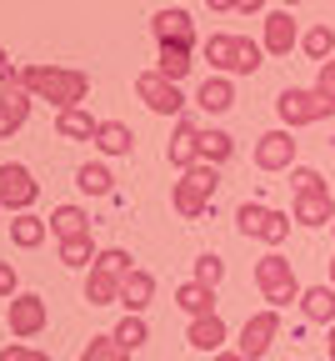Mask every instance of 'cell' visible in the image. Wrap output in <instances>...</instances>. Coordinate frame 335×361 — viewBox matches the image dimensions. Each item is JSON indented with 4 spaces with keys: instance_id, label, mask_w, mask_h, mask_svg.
Returning a JSON list of instances; mask_svg holds the SVG:
<instances>
[{
    "instance_id": "6da1fadb",
    "label": "cell",
    "mask_w": 335,
    "mask_h": 361,
    "mask_svg": "<svg viewBox=\"0 0 335 361\" xmlns=\"http://www.w3.org/2000/svg\"><path fill=\"white\" fill-rule=\"evenodd\" d=\"M20 85L30 90L35 101H51L56 116H61V111H75V106L90 96V75L75 71V66H25V71H20Z\"/></svg>"
},
{
    "instance_id": "7a4b0ae2",
    "label": "cell",
    "mask_w": 335,
    "mask_h": 361,
    "mask_svg": "<svg viewBox=\"0 0 335 361\" xmlns=\"http://www.w3.org/2000/svg\"><path fill=\"white\" fill-rule=\"evenodd\" d=\"M255 286H260V296H265V306H270V311H285L291 301H301V296H305V286L296 281V266L285 261L280 251H265V256L255 261Z\"/></svg>"
},
{
    "instance_id": "3957f363",
    "label": "cell",
    "mask_w": 335,
    "mask_h": 361,
    "mask_svg": "<svg viewBox=\"0 0 335 361\" xmlns=\"http://www.w3.org/2000/svg\"><path fill=\"white\" fill-rule=\"evenodd\" d=\"M235 226H241V236H255L265 246H280L285 236H291V211H275V206H260V201H246L241 211H235Z\"/></svg>"
},
{
    "instance_id": "277c9868",
    "label": "cell",
    "mask_w": 335,
    "mask_h": 361,
    "mask_svg": "<svg viewBox=\"0 0 335 361\" xmlns=\"http://www.w3.org/2000/svg\"><path fill=\"white\" fill-rule=\"evenodd\" d=\"M275 111H280L285 130H296V126H315V121L335 116V106H330V101L320 96L315 85H310V90H301V85H291V90H280V96H275Z\"/></svg>"
},
{
    "instance_id": "5b68a950",
    "label": "cell",
    "mask_w": 335,
    "mask_h": 361,
    "mask_svg": "<svg viewBox=\"0 0 335 361\" xmlns=\"http://www.w3.org/2000/svg\"><path fill=\"white\" fill-rule=\"evenodd\" d=\"M35 201H40V180L30 176V166L6 161V166H0V206L15 211V216H25Z\"/></svg>"
},
{
    "instance_id": "8992f818",
    "label": "cell",
    "mask_w": 335,
    "mask_h": 361,
    "mask_svg": "<svg viewBox=\"0 0 335 361\" xmlns=\"http://www.w3.org/2000/svg\"><path fill=\"white\" fill-rule=\"evenodd\" d=\"M135 96L146 101L156 116H175V121L185 116V96H180V85H175V80H165L160 71H140V75H135Z\"/></svg>"
},
{
    "instance_id": "52a82bcc",
    "label": "cell",
    "mask_w": 335,
    "mask_h": 361,
    "mask_svg": "<svg viewBox=\"0 0 335 361\" xmlns=\"http://www.w3.org/2000/svg\"><path fill=\"white\" fill-rule=\"evenodd\" d=\"M6 322H11L15 341H35L45 326H51V306H45V296H35V291H20L11 301V311H6Z\"/></svg>"
},
{
    "instance_id": "ba28073f",
    "label": "cell",
    "mask_w": 335,
    "mask_h": 361,
    "mask_svg": "<svg viewBox=\"0 0 335 361\" xmlns=\"http://www.w3.org/2000/svg\"><path fill=\"white\" fill-rule=\"evenodd\" d=\"M275 336H280V311H255V316H246V326H241V356L246 361H260L270 346H275Z\"/></svg>"
},
{
    "instance_id": "9c48e42d",
    "label": "cell",
    "mask_w": 335,
    "mask_h": 361,
    "mask_svg": "<svg viewBox=\"0 0 335 361\" xmlns=\"http://www.w3.org/2000/svg\"><path fill=\"white\" fill-rule=\"evenodd\" d=\"M151 35H156V45H185V51H196V20H190V11H180V6L156 11Z\"/></svg>"
},
{
    "instance_id": "30bf717a",
    "label": "cell",
    "mask_w": 335,
    "mask_h": 361,
    "mask_svg": "<svg viewBox=\"0 0 335 361\" xmlns=\"http://www.w3.org/2000/svg\"><path fill=\"white\" fill-rule=\"evenodd\" d=\"M255 166L260 171H296V135L291 130H265L255 141Z\"/></svg>"
},
{
    "instance_id": "8fae6325",
    "label": "cell",
    "mask_w": 335,
    "mask_h": 361,
    "mask_svg": "<svg viewBox=\"0 0 335 361\" xmlns=\"http://www.w3.org/2000/svg\"><path fill=\"white\" fill-rule=\"evenodd\" d=\"M165 156H170V166H175V171L201 166V126L190 121V116H180V121H175V135H170Z\"/></svg>"
},
{
    "instance_id": "7c38bea8",
    "label": "cell",
    "mask_w": 335,
    "mask_h": 361,
    "mask_svg": "<svg viewBox=\"0 0 335 361\" xmlns=\"http://www.w3.org/2000/svg\"><path fill=\"white\" fill-rule=\"evenodd\" d=\"M210 196H215V191H210V186H201V176H196V171H185V176L175 180V191H170V206H175L185 221H196V216H206V211H210Z\"/></svg>"
},
{
    "instance_id": "4fadbf2b",
    "label": "cell",
    "mask_w": 335,
    "mask_h": 361,
    "mask_svg": "<svg viewBox=\"0 0 335 361\" xmlns=\"http://www.w3.org/2000/svg\"><path fill=\"white\" fill-rule=\"evenodd\" d=\"M30 106H35V96L25 85H11V90H0V141H11V135L30 121Z\"/></svg>"
},
{
    "instance_id": "5bb4252c",
    "label": "cell",
    "mask_w": 335,
    "mask_h": 361,
    "mask_svg": "<svg viewBox=\"0 0 335 361\" xmlns=\"http://www.w3.org/2000/svg\"><path fill=\"white\" fill-rule=\"evenodd\" d=\"M265 51L270 56H291L296 45H301V30H296V20H291V11H270L265 16Z\"/></svg>"
},
{
    "instance_id": "9a60e30c",
    "label": "cell",
    "mask_w": 335,
    "mask_h": 361,
    "mask_svg": "<svg viewBox=\"0 0 335 361\" xmlns=\"http://www.w3.org/2000/svg\"><path fill=\"white\" fill-rule=\"evenodd\" d=\"M291 221H296V226H330V221H335L330 191H305V196H296V201H291Z\"/></svg>"
},
{
    "instance_id": "2e32d148",
    "label": "cell",
    "mask_w": 335,
    "mask_h": 361,
    "mask_svg": "<svg viewBox=\"0 0 335 361\" xmlns=\"http://www.w3.org/2000/svg\"><path fill=\"white\" fill-rule=\"evenodd\" d=\"M156 301V276L151 271H130V276L120 281V306H125V316H146V306Z\"/></svg>"
},
{
    "instance_id": "e0dca14e",
    "label": "cell",
    "mask_w": 335,
    "mask_h": 361,
    "mask_svg": "<svg viewBox=\"0 0 335 361\" xmlns=\"http://www.w3.org/2000/svg\"><path fill=\"white\" fill-rule=\"evenodd\" d=\"M196 106L210 111V116H225V111L235 106V85H230V75H206L201 90H196Z\"/></svg>"
},
{
    "instance_id": "ac0fdd59",
    "label": "cell",
    "mask_w": 335,
    "mask_h": 361,
    "mask_svg": "<svg viewBox=\"0 0 335 361\" xmlns=\"http://www.w3.org/2000/svg\"><path fill=\"white\" fill-rule=\"evenodd\" d=\"M301 311H305V322H315V326H335V286H330V281L305 286Z\"/></svg>"
},
{
    "instance_id": "d6986e66",
    "label": "cell",
    "mask_w": 335,
    "mask_h": 361,
    "mask_svg": "<svg viewBox=\"0 0 335 361\" xmlns=\"http://www.w3.org/2000/svg\"><path fill=\"white\" fill-rule=\"evenodd\" d=\"M95 151L101 156H130L135 151V130L125 126V121H101V130H95Z\"/></svg>"
},
{
    "instance_id": "ffe728a7",
    "label": "cell",
    "mask_w": 335,
    "mask_h": 361,
    "mask_svg": "<svg viewBox=\"0 0 335 361\" xmlns=\"http://www.w3.org/2000/svg\"><path fill=\"white\" fill-rule=\"evenodd\" d=\"M225 322H220V311H210V316H196V322H190V331H185V341L196 346V351H220L225 346Z\"/></svg>"
},
{
    "instance_id": "44dd1931",
    "label": "cell",
    "mask_w": 335,
    "mask_h": 361,
    "mask_svg": "<svg viewBox=\"0 0 335 361\" xmlns=\"http://www.w3.org/2000/svg\"><path fill=\"white\" fill-rule=\"evenodd\" d=\"M45 221H51V236H56V241L90 236V211H85V206H56V211L45 216Z\"/></svg>"
},
{
    "instance_id": "7402d4cb",
    "label": "cell",
    "mask_w": 335,
    "mask_h": 361,
    "mask_svg": "<svg viewBox=\"0 0 335 361\" xmlns=\"http://www.w3.org/2000/svg\"><path fill=\"white\" fill-rule=\"evenodd\" d=\"M95 130H101V121H95L85 106L56 116V135H61V141H95Z\"/></svg>"
},
{
    "instance_id": "603a6c76",
    "label": "cell",
    "mask_w": 335,
    "mask_h": 361,
    "mask_svg": "<svg viewBox=\"0 0 335 361\" xmlns=\"http://www.w3.org/2000/svg\"><path fill=\"white\" fill-rule=\"evenodd\" d=\"M85 301L90 306H120V276H110V271L90 266L85 271Z\"/></svg>"
},
{
    "instance_id": "cb8c5ba5",
    "label": "cell",
    "mask_w": 335,
    "mask_h": 361,
    "mask_svg": "<svg viewBox=\"0 0 335 361\" xmlns=\"http://www.w3.org/2000/svg\"><path fill=\"white\" fill-rule=\"evenodd\" d=\"M175 306L196 322V316H210V311H215V291L201 286V281H180V286H175Z\"/></svg>"
},
{
    "instance_id": "d4e9b609",
    "label": "cell",
    "mask_w": 335,
    "mask_h": 361,
    "mask_svg": "<svg viewBox=\"0 0 335 361\" xmlns=\"http://www.w3.org/2000/svg\"><path fill=\"white\" fill-rule=\"evenodd\" d=\"M235 40H241V35H225V30H215V35L201 45L215 75H235Z\"/></svg>"
},
{
    "instance_id": "484cf974",
    "label": "cell",
    "mask_w": 335,
    "mask_h": 361,
    "mask_svg": "<svg viewBox=\"0 0 335 361\" xmlns=\"http://www.w3.org/2000/svg\"><path fill=\"white\" fill-rule=\"evenodd\" d=\"M45 236H51V221H45V216H30V211H25V216L11 221V241H15L20 251H35Z\"/></svg>"
},
{
    "instance_id": "4316f807",
    "label": "cell",
    "mask_w": 335,
    "mask_h": 361,
    "mask_svg": "<svg viewBox=\"0 0 335 361\" xmlns=\"http://www.w3.org/2000/svg\"><path fill=\"white\" fill-rule=\"evenodd\" d=\"M75 186H80L85 196H110V191H115V176H110L106 161H85V166L75 171Z\"/></svg>"
},
{
    "instance_id": "83f0119b",
    "label": "cell",
    "mask_w": 335,
    "mask_h": 361,
    "mask_svg": "<svg viewBox=\"0 0 335 361\" xmlns=\"http://www.w3.org/2000/svg\"><path fill=\"white\" fill-rule=\"evenodd\" d=\"M56 251H61V266H75V271H90V266H95V256H101L90 236H70V241H61Z\"/></svg>"
},
{
    "instance_id": "f1b7e54d",
    "label": "cell",
    "mask_w": 335,
    "mask_h": 361,
    "mask_svg": "<svg viewBox=\"0 0 335 361\" xmlns=\"http://www.w3.org/2000/svg\"><path fill=\"white\" fill-rule=\"evenodd\" d=\"M301 51H305L310 61H320V66H325V61L335 56V25H310V30L301 35Z\"/></svg>"
},
{
    "instance_id": "f546056e",
    "label": "cell",
    "mask_w": 335,
    "mask_h": 361,
    "mask_svg": "<svg viewBox=\"0 0 335 361\" xmlns=\"http://www.w3.org/2000/svg\"><path fill=\"white\" fill-rule=\"evenodd\" d=\"M156 61H160L156 71H160L165 80H175V85H180V80L190 75V66H196V61H190V51H185V45H160V56H156Z\"/></svg>"
},
{
    "instance_id": "4dcf8cb0",
    "label": "cell",
    "mask_w": 335,
    "mask_h": 361,
    "mask_svg": "<svg viewBox=\"0 0 335 361\" xmlns=\"http://www.w3.org/2000/svg\"><path fill=\"white\" fill-rule=\"evenodd\" d=\"M230 156H235V141H230L225 130H210V126H206V130H201V161H210V166H225Z\"/></svg>"
},
{
    "instance_id": "1f68e13d",
    "label": "cell",
    "mask_w": 335,
    "mask_h": 361,
    "mask_svg": "<svg viewBox=\"0 0 335 361\" xmlns=\"http://www.w3.org/2000/svg\"><path fill=\"white\" fill-rule=\"evenodd\" d=\"M80 361H130V351L106 331V336H90V341L80 346Z\"/></svg>"
},
{
    "instance_id": "d6a6232c",
    "label": "cell",
    "mask_w": 335,
    "mask_h": 361,
    "mask_svg": "<svg viewBox=\"0 0 335 361\" xmlns=\"http://www.w3.org/2000/svg\"><path fill=\"white\" fill-rule=\"evenodd\" d=\"M260 56H265V45L251 40V35H241V40H235V75H255L260 71Z\"/></svg>"
},
{
    "instance_id": "836d02e7",
    "label": "cell",
    "mask_w": 335,
    "mask_h": 361,
    "mask_svg": "<svg viewBox=\"0 0 335 361\" xmlns=\"http://www.w3.org/2000/svg\"><path fill=\"white\" fill-rule=\"evenodd\" d=\"M110 336H115L125 351H135V346H146V341H151V326H146V316H125V322H120Z\"/></svg>"
},
{
    "instance_id": "e575fe53",
    "label": "cell",
    "mask_w": 335,
    "mask_h": 361,
    "mask_svg": "<svg viewBox=\"0 0 335 361\" xmlns=\"http://www.w3.org/2000/svg\"><path fill=\"white\" fill-rule=\"evenodd\" d=\"M190 281H201V286H220L225 281V261L215 256V251H206V256H196V276H190Z\"/></svg>"
},
{
    "instance_id": "d590c367",
    "label": "cell",
    "mask_w": 335,
    "mask_h": 361,
    "mask_svg": "<svg viewBox=\"0 0 335 361\" xmlns=\"http://www.w3.org/2000/svg\"><path fill=\"white\" fill-rule=\"evenodd\" d=\"M95 266H101V271H110V276H120V281H125L130 271H135V266H130V251H125V246H106L101 256H95Z\"/></svg>"
},
{
    "instance_id": "8d00e7d4",
    "label": "cell",
    "mask_w": 335,
    "mask_h": 361,
    "mask_svg": "<svg viewBox=\"0 0 335 361\" xmlns=\"http://www.w3.org/2000/svg\"><path fill=\"white\" fill-rule=\"evenodd\" d=\"M291 186H296V196H305V191H330V180L320 171H310V166H296L291 171Z\"/></svg>"
},
{
    "instance_id": "74e56055",
    "label": "cell",
    "mask_w": 335,
    "mask_h": 361,
    "mask_svg": "<svg viewBox=\"0 0 335 361\" xmlns=\"http://www.w3.org/2000/svg\"><path fill=\"white\" fill-rule=\"evenodd\" d=\"M0 361H51V356L35 351V346H25V341H11L6 351H0Z\"/></svg>"
},
{
    "instance_id": "f35d334b",
    "label": "cell",
    "mask_w": 335,
    "mask_h": 361,
    "mask_svg": "<svg viewBox=\"0 0 335 361\" xmlns=\"http://www.w3.org/2000/svg\"><path fill=\"white\" fill-rule=\"evenodd\" d=\"M315 90H320V96H325V101L335 106V56H330V61L320 66V75H315Z\"/></svg>"
},
{
    "instance_id": "ab89813d",
    "label": "cell",
    "mask_w": 335,
    "mask_h": 361,
    "mask_svg": "<svg viewBox=\"0 0 335 361\" xmlns=\"http://www.w3.org/2000/svg\"><path fill=\"white\" fill-rule=\"evenodd\" d=\"M15 286H20V281H15V266L0 261V301H15V296H20Z\"/></svg>"
},
{
    "instance_id": "60d3db41",
    "label": "cell",
    "mask_w": 335,
    "mask_h": 361,
    "mask_svg": "<svg viewBox=\"0 0 335 361\" xmlns=\"http://www.w3.org/2000/svg\"><path fill=\"white\" fill-rule=\"evenodd\" d=\"M11 85H20V71L11 66V56H6V45H0V90H11Z\"/></svg>"
},
{
    "instance_id": "b9f144b4",
    "label": "cell",
    "mask_w": 335,
    "mask_h": 361,
    "mask_svg": "<svg viewBox=\"0 0 335 361\" xmlns=\"http://www.w3.org/2000/svg\"><path fill=\"white\" fill-rule=\"evenodd\" d=\"M235 11H241V16H260V11H265V0H241Z\"/></svg>"
},
{
    "instance_id": "7bdbcfd3",
    "label": "cell",
    "mask_w": 335,
    "mask_h": 361,
    "mask_svg": "<svg viewBox=\"0 0 335 361\" xmlns=\"http://www.w3.org/2000/svg\"><path fill=\"white\" fill-rule=\"evenodd\" d=\"M206 6H210V11H235L241 0H206Z\"/></svg>"
},
{
    "instance_id": "ee69618b",
    "label": "cell",
    "mask_w": 335,
    "mask_h": 361,
    "mask_svg": "<svg viewBox=\"0 0 335 361\" xmlns=\"http://www.w3.org/2000/svg\"><path fill=\"white\" fill-rule=\"evenodd\" d=\"M215 361H246L241 351H215Z\"/></svg>"
},
{
    "instance_id": "f6af8a7d",
    "label": "cell",
    "mask_w": 335,
    "mask_h": 361,
    "mask_svg": "<svg viewBox=\"0 0 335 361\" xmlns=\"http://www.w3.org/2000/svg\"><path fill=\"white\" fill-rule=\"evenodd\" d=\"M325 351H330V361H335V326H330V336H325Z\"/></svg>"
},
{
    "instance_id": "bcb514c9",
    "label": "cell",
    "mask_w": 335,
    "mask_h": 361,
    "mask_svg": "<svg viewBox=\"0 0 335 361\" xmlns=\"http://www.w3.org/2000/svg\"><path fill=\"white\" fill-rule=\"evenodd\" d=\"M330 286H335V256H330Z\"/></svg>"
},
{
    "instance_id": "7dc6e473",
    "label": "cell",
    "mask_w": 335,
    "mask_h": 361,
    "mask_svg": "<svg viewBox=\"0 0 335 361\" xmlns=\"http://www.w3.org/2000/svg\"><path fill=\"white\" fill-rule=\"evenodd\" d=\"M280 6H285V11H291V6H301V0H280Z\"/></svg>"
},
{
    "instance_id": "c3c4849f",
    "label": "cell",
    "mask_w": 335,
    "mask_h": 361,
    "mask_svg": "<svg viewBox=\"0 0 335 361\" xmlns=\"http://www.w3.org/2000/svg\"><path fill=\"white\" fill-rule=\"evenodd\" d=\"M330 231H335V221H330Z\"/></svg>"
},
{
    "instance_id": "681fc988",
    "label": "cell",
    "mask_w": 335,
    "mask_h": 361,
    "mask_svg": "<svg viewBox=\"0 0 335 361\" xmlns=\"http://www.w3.org/2000/svg\"><path fill=\"white\" fill-rule=\"evenodd\" d=\"M0 211H6V206H0Z\"/></svg>"
}]
</instances>
